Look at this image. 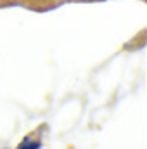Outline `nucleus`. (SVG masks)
Wrapping results in <instances>:
<instances>
[{"label":"nucleus","mask_w":147,"mask_h":149,"mask_svg":"<svg viewBox=\"0 0 147 149\" xmlns=\"http://www.w3.org/2000/svg\"><path fill=\"white\" fill-rule=\"evenodd\" d=\"M17 149H40V142H37V141H30V139H24V141L19 144V148Z\"/></svg>","instance_id":"nucleus-1"}]
</instances>
